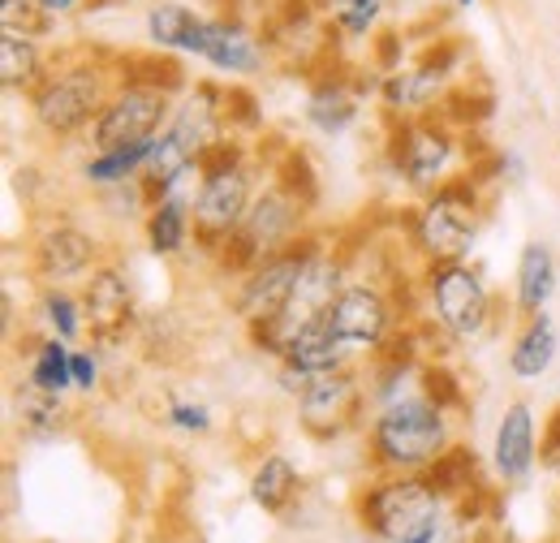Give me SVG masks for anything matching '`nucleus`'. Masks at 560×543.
I'll list each match as a JSON object with an SVG mask.
<instances>
[{"label": "nucleus", "mask_w": 560, "mask_h": 543, "mask_svg": "<svg viewBox=\"0 0 560 543\" xmlns=\"http://www.w3.org/2000/svg\"><path fill=\"white\" fill-rule=\"evenodd\" d=\"M293 409H298V431L306 440H315V444H337L353 431H362L366 418H371L362 362L328 371V376H315L311 389L293 402Z\"/></svg>", "instance_id": "nucleus-12"}, {"label": "nucleus", "mask_w": 560, "mask_h": 543, "mask_svg": "<svg viewBox=\"0 0 560 543\" xmlns=\"http://www.w3.org/2000/svg\"><path fill=\"white\" fill-rule=\"evenodd\" d=\"M160 423L177 436H190V440H203L215 431V414H211L208 402H195V397H168L164 402V414Z\"/></svg>", "instance_id": "nucleus-37"}, {"label": "nucleus", "mask_w": 560, "mask_h": 543, "mask_svg": "<svg viewBox=\"0 0 560 543\" xmlns=\"http://www.w3.org/2000/svg\"><path fill=\"white\" fill-rule=\"evenodd\" d=\"M419 393L431 397L435 406H444L448 414H466L470 409V393H466V380L448 367V358H427L419 367Z\"/></svg>", "instance_id": "nucleus-35"}, {"label": "nucleus", "mask_w": 560, "mask_h": 543, "mask_svg": "<svg viewBox=\"0 0 560 543\" xmlns=\"http://www.w3.org/2000/svg\"><path fill=\"white\" fill-rule=\"evenodd\" d=\"M108 255L91 229L78 220H48L31 242H26V272L35 285H82Z\"/></svg>", "instance_id": "nucleus-17"}, {"label": "nucleus", "mask_w": 560, "mask_h": 543, "mask_svg": "<svg viewBox=\"0 0 560 543\" xmlns=\"http://www.w3.org/2000/svg\"><path fill=\"white\" fill-rule=\"evenodd\" d=\"M422 475H427V483H431L448 505H457V500H466V496H475V492L488 487V483H483V462H479L475 444H466V440H453Z\"/></svg>", "instance_id": "nucleus-30"}, {"label": "nucleus", "mask_w": 560, "mask_h": 543, "mask_svg": "<svg viewBox=\"0 0 560 543\" xmlns=\"http://www.w3.org/2000/svg\"><path fill=\"white\" fill-rule=\"evenodd\" d=\"M448 513V500L427 483V475H388L375 471L353 492V522L375 543H397L427 535Z\"/></svg>", "instance_id": "nucleus-7"}, {"label": "nucleus", "mask_w": 560, "mask_h": 543, "mask_svg": "<svg viewBox=\"0 0 560 543\" xmlns=\"http://www.w3.org/2000/svg\"><path fill=\"white\" fill-rule=\"evenodd\" d=\"M280 362H289V367H298V371H306V376H328V371L353 367L358 358H353L350 345L337 337L324 320H315V324H306L298 337L289 340V349H284Z\"/></svg>", "instance_id": "nucleus-28"}, {"label": "nucleus", "mask_w": 560, "mask_h": 543, "mask_svg": "<svg viewBox=\"0 0 560 543\" xmlns=\"http://www.w3.org/2000/svg\"><path fill=\"white\" fill-rule=\"evenodd\" d=\"M268 177L280 182L306 211H319V204H324L319 169L302 147H277V155H268Z\"/></svg>", "instance_id": "nucleus-32"}, {"label": "nucleus", "mask_w": 560, "mask_h": 543, "mask_svg": "<svg viewBox=\"0 0 560 543\" xmlns=\"http://www.w3.org/2000/svg\"><path fill=\"white\" fill-rule=\"evenodd\" d=\"M199 164H203V190L195 204V251L203 259H215L224 242L242 229L246 211L264 186L259 173H268V160L242 135H229L208 147Z\"/></svg>", "instance_id": "nucleus-2"}, {"label": "nucleus", "mask_w": 560, "mask_h": 543, "mask_svg": "<svg viewBox=\"0 0 560 543\" xmlns=\"http://www.w3.org/2000/svg\"><path fill=\"white\" fill-rule=\"evenodd\" d=\"M488 186L475 169H462L440 190L422 195L401 220L406 246L415 264H444V259H470L483 224H488Z\"/></svg>", "instance_id": "nucleus-3"}, {"label": "nucleus", "mask_w": 560, "mask_h": 543, "mask_svg": "<svg viewBox=\"0 0 560 543\" xmlns=\"http://www.w3.org/2000/svg\"><path fill=\"white\" fill-rule=\"evenodd\" d=\"M557 354H560V333H557V320L548 311L539 315H526L517 324V333L509 340V371L517 380H544L552 367H557Z\"/></svg>", "instance_id": "nucleus-25"}, {"label": "nucleus", "mask_w": 560, "mask_h": 543, "mask_svg": "<svg viewBox=\"0 0 560 543\" xmlns=\"http://www.w3.org/2000/svg\"><path fill=\"white\" fill-rule=\"evenodd\" d=\"M82 307H86V324H91V340L113 354L126 349L135 340V328L142 320L139 289L130 268H121L117 259H104L100 268L82 280Z\"/></svg>", "instance_id": "nucleus-16"}, {"label": "nucleus", "mask_w": 560, "mask_h": 543, "mask_svg": "<svg viewBox=\"0 0 560 543\" xmlns=\"http://www.w3.org/2000/svg\"><path fill=\"white\" fill-rule=\"evenodd\" d=\"M557 509H560V483H557Z\"/></svg>", "instance_id": "nucleus-45"}, {"label": "nucleus", "mask_w": 560, "mask_h": 543, "mask_svg": "<svg viewBox=\"0 0 560 543\" xmlns=\"http://www.w3.org/2000/svg\"><path fill=\"white\" fill-rule=\"evenodd\" d=\"M380 95V69L350 66V61H332V66L315 69L306 78V100H302V117L315 135L341 138L350 135L366 108V100Z\"/></svg>", "instance_id": "nucleus-13"}, {"label": "nucleus", "mask_w": 560, "mask_h": 543, "mask_svg": "<svg viewBox=\"0 0 560 543\" xmlns=\"http://www.w3.org/2000/svg\"><path fill=\"white\" fill-rule=\"evenodd\" d=\"M0 31L31 35V39H52L57 35V18L39 0H0Z\"/></svg>", "instance_id": "nucleus-36"}, {"label": "nucleus", "mask_w": 560, "mask_h": 543, "mask_svg": "<svg viewBox=\"0 0 560 543\" xmlns=\"http://www.w3.org/2000/svg\"><path fill=\"white\" fill-rule=\"evenodd\" d=\"M104 362H108V354L95 345V340H86V345H73V393H82V397H95L100 389H104Z\"/></svg>", "instance_id": "nucleus-39"}, {"label": "nucleus", "mask_w": 560, "mask_h": 543, "mask_svg": "<svg viewBox=\"0 0 560 543\" xmlns=\"http://www.w3.org/2000/svg\"><path fill=\"white\" fill-rule=\"evenodd\" d=\"M453 418L444 406H435L431 397H422L419 389L375 406L362 440H366V462L371 471H388V475H422L457 436H453Z\"/></svg>", "instance_id": "nucleus-4"}, {"label": "nucleus", "mask_w": 560, "mask_h": 543, "mask_svg": "<svg viewBox=\"0 0 560 543\" xmlns=\"http://www.w3.org/2000/svg\"><path fill=\"white\" fill-rule=\"evenodd\" d=\"M557 285H560V264H557V251L548 242H526L517 251V268H513V311L517 320L526 315H539L548 311V302L557 298Z\"/></svg>", "instance_id": "nucleus-21"}, {"label": "nucleus", "mask_w": 560, "mask_h": 543, "mask_svg": "<svg viewBox=\"0 0 560 543\" xmlns=\"http://www.w3.org/2000/svg\"><path fill=\"white\" fill-rule=\"evenodd\" d=\"M95 204L104 207L113 220H139V224H142V216H147L151 199H147V186H142V177H135V182H121V186L95 190Z\"/></svg>", "instance_id": "nucleus-38"}, {"label": "nucleus", "mask_w": 560, "mask_h": 543, "mask_svg": "<svg viewBox=\"0 0 560 543\" xmlns=\"http://www.w3.org/2000/svg\"><path fill=\"white\" fill-rule=\"evenodd\" d=\"M311 216H315V211H306V207L298 204L280 182L268 177V182L259 186V195H255L250 211H246L242 229L224 242V251H220L211 264H215L220 276L237 280V276H246L255 264H264L268 255L284 251L293 238H302Z\"/></svg>", "instance_id": "nucleus-10"}, {"label": "nucleus", "mask_w": 560, "mask_h": 543, "mask_svg": "<svg viewBox=\"0 0 560 543\" xmlns=\"http://www.w3.org/2000/svg\"><path fill=\"white\" fill-rule=\"evenodd\" d=\"M39 4H44V9H48L57 22H61V18H73V13H82L86 4L95 9V0H39Z\"/></svg>", "instance_id": "nucleus-43"}, {"label": "nucleus", "mask_w": 560, "mask_h": 543, "mask_svg": "<svg viewBox=\"0 0 560 543\" xmlns=\"http://www.w3.org/2000/svg\"><path fill=\"white\" fill-rule=\"evenodd\" d=\"M350 280H353L350 251L337 246V242H324V246L315 251V259L306 264V272H302V280H298L289 307H284L280 315H272V320H264V324H246L250 349H259L264 358L280 362L284 349H289V340L298 337L306 324L324 320V311L337 302V293H341Z\"/></svg>", "instance_id": "nucleus-8"}, {"label": "nucleus", "mask_w": 560, "mask_h": 543, "mask_svg": "<svg viewBox=\"0 0 560 543\" xmlns=\"http://www.w3.org/2000/svg\"><path fill=\"white\" fill-rule=\"evenodd\" d=\"M182 95L155 86V82H142V78H117V91L108 95L100 122L91 126L86 147L100 151V147H126V142H142V138H155L168 122H173V108H177Z\"/></svg>", "instance_id": "nucleus-15"}, {"label": "nucleus", "mask_w": 560, "mask_h": 543, "mask_svg": "<svg viewBox=\"0 0 560 543\" xmlns=\"http://www.w3.org/2000/svg\"><path fill=\"white\" fill-rule=\"evenodd\" d=\"M319 9L328 18V26L346 44H371L380 35V22L388 13V0H324Z\"/></svg>", "instance_id": "nucleus-33"}, {"label": "nucleus", "mask_w": 560, "mask_h": 543, "mask_svg": "<svg viewBox=\"0 0 560 543\" xmlns=\"http://www.w3.org/2000/svg\"><path fill=\"white\" fill-rule=\"evenodd\" d=\"M142 246L155 259H182L195 246V207L155 199L142 216Z\"/></svg>", "instance_id": "nucleus-26"}, {"label": "nucleus", "mask_w": 560, "mask_h": 543, "mask_svg": "<svg viewBox=\"0 0 560 543\" xmlns=\"http://www.w3.org/2000/svg\"><path fill=\"white\" fill-rule=\"evenodd\" d=\"M491 108H495V95H491L488 86L479 78H462L448 91V100L440 104V117L448 126H457L462 135H475V130H483L491 122Z\"/></svg>", "instance_id": "nucleus-34"}, {"label": "nucleus", "mask_w": 560, "mask_h": 543, "mask_svg": "<svg viewBox=\"0 0 560 543\" xmlns=\"http://www.w3.org/2000/svg\"><path fill=\"white\" fill-rule=\"evenodd\" d=\"M151 151H155V138H142V142H126V147H100L82 160L78 177L91 186V190H108V186H121V182H135L147 173L151 164Z\"/></svg>", "instance_id": "nucleus-29"}, {"label": "nucleus", "mask_w": 560, "mask_h": 543, "mask_svg": "<svg viewBox=\"0 0 560 543\" xmlns=\"http://www.w3.org/2000/svg\"><path fill=\"white\" fill-rule=\"evenodd\" d=\"M466 543H483V540H466Z\"/></svg>", "instance_id": "nucleus-46"}, {"label": "nucleus", "mask_w": 560, "mask_h": 543, "mask_svg": "<svg viewBox=\"0 0 560 543\" xmlns=\"http://www.w3.org/2000/svg\"><path fill=\"white\" fill-rule=\"evenodd\" d=\"M366 48H371V66L380 73H393V69L406 66V31H380Z\"/></svg>", "instance_id": "nucleus-41"}, {"label": "nucleus", "mask_w": 560, "mask_h": 543, "mask_svg": "<svg viewBox=\"0 0 560 543\" xmlns=\"http://www.w3.org/2000/svg\"><path fill=\"white\" fill-rule=\"evenodd\" d=\"M422 289V320H431L453 345L488 337L495 328V289L488 272L470 259H444V264H422L419 268Z\"/></svg>", "instance_id": "nucleus-5"}, {"label": "nucleus", "mask_w": 560, "mask_h": 543, "mask_svg": "<svg viewBox=\"0 0 560 543\" xmlns=\"http://www.w3.org/2000/svg\"><path fill=\"white\" fill-rule=\"evenodd\" d=\"M18 354H22V380L18 384H26V389H39V393H52V397H70L73 393V345L61 337H48V333H39V337L26 340V349L18 345Z\"/></svg>", "instance_id": "nucleus-24"}, {"label": "nucleus", "mask_w": 560, "mask_h": 543, "mask_svg": "<svg viewBox=\"0 0 560 543\" xmlns=\"http://www.w3.org/2000/svg\"><path fill=\"white\" fill-rule=\"evenodd\" d=\"M142 35L155 53L173 57H203L208 44V13L182 4V0H155L142 13Z\"/></svg>", "instance_id": "nucleus-20"}, {"label": "nucleus", "mask_w": 560, "mask_h": 543, "mask_svg": "<svg viewBox=\"0 0 560 543\" xmlns=\"http://www.w3.org/2000/svg\"><path fill=\"white\" fill-rule=\"evenodd\" d=\"M324 324L353 349V358H371L384 340L393 337L401 324H410L384 280L353 276L350 285L337 293V302L324 311Z\"/></svg>", "instance_id": "nucleus-14"}, {"label": "nucleus", "mask_w": 560, "mask_h": 543, "mask_svg": "<svg viewBox=\"0 0 560 543\" xmlns=\"http://www.w3.org/2000/svg\"><path fill=\"white\" fill-rule=\"evenodd\" d=\"M31 311H35L39 333H48V337H61L70 345H82V337H91L82 289H73V285H39Z\"/></svg>", "instance_id": "nucleus-27"}, {"label": "nucleus", "mask_w": 560, "mask_h": 543, "mask_svg": "<svg viewBox=\"0 0 560 543\" xmlns=\"http://www.w3.org/2000/svg\"><path fill=\"white\" fill-rule=\"evenodd\" d=\"M203 66H211L224 78H255L272 66V48L264 39V31L246 18V13H208V44H203Z\"/></svg>", "instance_id": "nucleus-19"}, {"label": "nucleus", "mask_w": 560, "mask_h": 543, "mask_svg": "<svg viewBox=\"0 0 560 543\" xmlns=\"http://www.w3.org/2000/svg\"><path fill=\"white\" fill-rule=\"evenodd\" d=\"M324 242H328L324 233L306 229V233L293 238L284 251L268 255L264 264H255L246 276H237V280H233V293H229V311L237 315V324L246 328V324H264V320L280 315V311L289 307V298H293V289H298L306 264L315 259V251H319Z\"/></svg>", "instance_id": "nucleus-11"}, {"label": "nucleus", "mask_w": 560, "mask_h": 543, "mask_svg": "<svg viewBox=\"0 0 560 543\" xmlns=\"http://www.w3.org/2000/svg\"><path fill=\"white\" fill-rule=\"evenodd\" d=\"M466 44L462 35H440L415 57V66H401L393 73H380V108L388 122L401 117H431L448 100V91L466 78Z\"/></svg>", "instance_id": "nucleus-9"}, {"label": "nucleus", "mask_w": 560, "mask_h": 543, "mask_svg": "<svg viewBox=\"0 0 560 543\" xmlns=\"http://www.w3.org/2000/svg\"><path fill=\"white\" fill-rule=\"evenodd\" d=\"M229 130L242 138L264 130V113H259V95L242 82H229Z\"/></svg>", "instance_id": "nucleus-40"}, {"label": "nucleus", "mask_w": 560, "mask_h": 543, "mask_svg": "<svg viewBox=\"0 0 560 543\" xmlns=\"http://www.w3.org/2000/svg\"><path fill=\"white\" fill-rule=\"evenodd\" d=\"M73 418H78V414L70 409L66 397H52V393H39V389H26V384L13 389V431H18V440H26V444L66 440Z\"/></svg>", "instance_id": "nucleus-22"}, {"label": "nucleus", "mask_w": 560, "mask_h": 543, "mask_svg": "<svg viewBox=\"0 0 560 543\" xmlns=\"http://www.w3.org/2000/svg\"><path fill=\"white\" fill-rule=\"evenodd\" d=\"M384 164H388V173H393L410 195L422 199V195L440 190L448 177H457L462 169H470L466 135H462L457 126H448L440 113L388 122V135H384Z\"/></svg>", "instance_id": "nucleus-6"}, {"label": "nucleus", "mask_w": 560, "mask_h": 543, "mask_svg": "<svg viewBox=\"0 0 560 543\" xmlns=\"http://www.w3.org/2000/svg\"><path fill=\"white\" fill-rule=\"evenodd\" d=\"M539 471L560 483V406L544 418V431H539Z\"/></svg>", "instance_id": "nucleus-42"}, {"label": "nucleus", "mask_w": 560, "mask_h": 543, "mask_svg": "<svg viewBox=\"0 0 560 543\" xmlns=\"http://www.w3.org/2000/svg\"><path fill=\"white\" fill-rule=\"evenodd\" d=\"M52 57L44 53V39L0 31V86L4 95H31L39 78L48 73Z\"/></svg>", "instance_id": "nucleus-31"}, {"label": "nucleus", "mask_w": 560, "mask_h": 543, "mask_svg": "<svg viewBox=\"0 0 560 543\" xmlns=\"http://www.w3.org/2000/svg\"><path fill=\"white\" fill-rule=\"evenodd\" d=\"M539 431L544 423L535 418V406L526 397L509 402L500 409V423L491 431V449H488V466L491 478L500 487H526L535 478L539 466Z\"/></svg>", "instance_id": "nucleus-18"}, {"label": "nucleus", "mask_w": 560, "mask_h": 543, "mask_svg": "<svg viewBox=\"0 0 560 543\" xmlns=\"http://www.w3.org/2000/svg\"><path fill=\"white\" fill-rule=\"evenodd\" d=\"M444 4H448V9H457V13H466V9H475L479 0H444Z\"/></svg>", "instance_id": "nucleus-44"}, {"label": "nucleus", "mask_w": 560, "mask_h": 543, "mask_svg": "<svg viewBox=\"0 0 560 543\" xmlns=\"http://www.w3.org/2000/svg\"><path fill=\"white\" fill-rule=\"evenodd\" d=\"M117 53H100V48H70L61 57H52L48 73L39 78V86L26 95L31 122L35 130L52 142H73L86 138L91 126L100 122L108 95L117 91Z\"/></svg>", "instance_id": "nucleus-1"}, {"label": "nucleus", "mask_w": 560, "mask_h": 543, "mask_svg": "<svg viewBox=\"0 0 560 543\" xmlns=\"http://www.w3.org/2000/svg\"><path fill=\"white\" fill-rule=\"evenodd\" d=\"M302 487L306 478L298 471V462L289 453H264L255 466H250V478H246V496L255 509H264L268 518H289L293 500H302Z\"/></svg>", "instance_id": "nucleus-23"}]
</instances>
